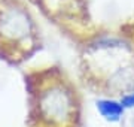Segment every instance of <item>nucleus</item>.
Wrapping results in <instances>:
<instances>
[{
    "instance_id": "obj_1",
    "label": "nucleus",
    "mask_w": 134,
    "mask_h": 127,
    "mask_svg": "<svg viewBox=\"0 0 134 127\" xmlns=\"http://www.w3.org/2000/svg\"><path fill=\"white\" fill-rule=\"evenodd\" d=\"M39 109L45 120L51 123H64L75 112V99L64 85H52L39 97Z\"/></svg>"
},
{
    "instance_id": "obj_4",
    "label": "nucleus",
    "mask_w": 134,
    "mask_h": 127,
    "mask_svg": "<svg viewBox=\"0 0 134 127\" xmlns=\"http://www.w3.org/2000/svg\"><path fill=\"white\" fill-rule=\"evenodd\" d=\"M119 102L124 106V109H131V108H134V90L130 91V93L122 94V97H121Z\"/></svg>"
},
{
    "instance_id": "obj_3",
    "label": "nucleus",
    "mask_w": 134,
    "mask_h": 127,
    "mask_svg": "<svg viewBox=\"0 0 134 127\" xmlns=\"http://www.w3.org/2000/svg\"><path fill=\"white\" fill-rule=\"evenodd\" d=\"M97 109L101 114V117L106 121L116 123L119 121L122 115H124V106L121 105V102L113 100V99H101L97 102Z\"/></svg>"
},
{
    "instance_id": "obj_2",
    "label": "nucleus",
    "mask_w": 134,
    "mask_h": 127,
    "mask_svg": "<svg viewBox=\"0 0 134 127\" xmlns=\"http://www.w3.org/2000/svg\"><path fill=\"white\" fill-rule=\"evenodd\" d=\"M34 23L29 10L19 5H6L0 9V36L9 42H23L31 38Z\"/></svg>"
}]
</instances>
